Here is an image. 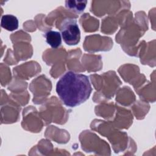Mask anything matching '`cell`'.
Returning a JSON list of instances; mask_svg holds the SVG:
<instances>
[{
  "instance_id": "277c9868",
  "label": "cell",
  "mask_w": 156,
  "mask_h": 156,
  "mask_svg": "<svg viewBox=\"0 0 156 156\" xmlns=\"http://www.w3.org/2000/svg\"><path fill=\"white\" fill-rule=\"evenodd\" d=\"M46 43L52 48H57L62 44V35L59 32L49 30L43 35Z\"/></svg>"
},
{
  "instance_id": "3957f363",
  "label": "cell",
  "mask_w": 156,
  "mask_h": 156,
  "mask_svg": "<svg viewBox=\"0 0 156 156\" xmlns=\"http://www.w3.org/2000/svg\"><path fill=\"white\" fill-rule=\"evenodd\" d=\"M18 20L13 15H4L2 16L1 26L9 31H13L18 27Z\"/></svg>"
},
{
  "instance_id": "7a4b0ae2",
  "label": "cell",
  "mask_w": 156,
  "mask_h": 156,
  "mask_svg": "<svg viewBox=\"0 0 156 156\" xmlns=\"http://www.w3.org/2000/svg\"><path fill=\"white\" fill-rule=\"evenodd\" d=\"M60 34L64 42L69 46L78 44L80 40V31L77 21L71 18L63 20L60 25Z\"/></svg>"
},
{
  "instance_id": "5b68a950",
  "label": "cell",
  "mask_w": 156,
  "mask_h": 156,
  "mask_svg": "<svg viewBox=\"0 0 156 156\" xmlns=\"http://www.w3.org/2000/svg\"><path fill=\"white\" fill-rule=\"evenodd\" d=\"M87 2V1H66L65 5L71 11L80 13L84 10Z\"/></svg>"
},
{
  "instance_id": "6da1fadb",
  "label": "cell",
  "mask_w": 156,
  "mask_h": 156,
  "mask_svg": "<svg viewBox=\"0 0 156 156\" xmlns=\"http://www.w3.org/2000/svg\"><path fill=\"white\" fill-rule=\"evenodd\" d=\"M92 91L91 85L86 75L68 71L56 84V92L63 104L74 107L85 102Z\"/></svg>"
}]
</instances>
